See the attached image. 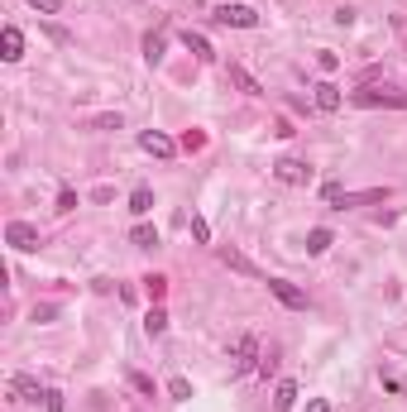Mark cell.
<instances>
[{"instance_id": "7", "label": "cell", "mask_w": 407, "mask_h": 412, "mask_svg": "<svg viewBox=\"0 0 407 412\" xmlns=\"http://www.w3.org/2000/svg\"><path fill=\"white\" fill-rule=\"evenodd\" d=\"M139 149L154 154V159H173V154H178V144L163 135V130H139Z\"/></svg>"}, {"instance_id": "13", "label": "cell", "mask_w": 407, "mask_h": 412, "mask_svg": "<svg viewBox=\"0 0 407 412\" xmlns=\"http://www.w3.org/2000/svg\"><path fill=\"white\" fill-rule=\"evenodd\" d=\"M163 331H168V312H163V303H154V307H149V317H144V335L159 340Z\"/></svg>"}, {"instance_id": "33", "label": "cell", "mask_w": 407, "mask_h": 412, "mask_svg": "<svg viewBox=\"0 0 407 412\" xmlns=\"http://www.w3.org/2000/svg\"><path fill=\"white\" fill-rule=\"evenodd\" d=\"M307 412H331V403H326V398H312V403H307Z\"/></svg>"}, {"instance_id": "14", "label": "cell", "mask_w": 407, "mask_h": 412, "mask_svg": "<svg viewBox=\"0 0 407 412\" xmlns=\"http://www.w3.org/2000/svg\"><path fill=\"white\" fill-rule=\"evenodd\" d=\"M273 408H278V412H293V408H298V384H293V379H283V384L273 388Z\"/></svg>"}, {"instance_id": "24", "label": "cell", "mask_w": 407, "mask_h": 412, "mask_svg": "<svg viewBox=\"0 0 407 412\" xmlns=\"http://www.w3.org/2000/svg\"><path fill=\"white\" fill-rule=\"evenodd\" d=\"M44 408H48V412H67V403H62L58 388H44Z\"/></svg>"}, {"instance_id": "8", "label": "cell", "mask_w": 407, "mask_h": 412, "mask_svg": "<svg viewBox=\"0 0 407 412\" xmlns=\"http://www.w3.org/2000/svg\"><path fill=\"white\" fill-rule=\"evenodd\" d=\"M220 264H225V269H235V274H244V278H259V283L269 278V274H259V269H254V264H249L235 245H220Z\"/></svg>"}, {"instance_id": "25", "label": "cell", "mask_w": 407, "mask_h": 412, "mask_svg": "<svg viewBox=\"0 0 407 412\" xmlns=\"http://www.w3.org/2000/svg\"><path fill=\"white\" fill-rule=\"evenodd\" d=\"M182 149H187V154L206 149V135H201V130H187V135H182Z\"/></svg>"}, {"instance_id": "20", "label": "cell", "mask_w": 407, "mask_h": 412, "mask_svg": "<svg viewBox=\"0 0 407 412\" xmlns=\"http://www.w3.org/2000/svg\"><path fill=\"white\" fill-rule=\"evenodd\" d=\"M168 398H173V403H187V398H192V384L182 379V374H173V379H168Z\"/></svg>"}, {"instance_id": "32", "label": "cell", "mask_w": 407, "mask_h": 412, "mask_svg": "<svg viewBox=\"0 0 407 412\" xmlns=\"http://www.w3.org/2000/svg\"><path fill=\"white\" fill-rule=\"evenodd\" d=\"M321 197H326V201H345V187H340V182H326Z\"/></svg>"}, {"instance_id": "4", "label": "cell", "mask_w": 407, "mask_h": 412, "mask_svg": "<svg viewBox=\"0 0 407 412\" xmlns=\"http://www.w3.org/2000/svg\"><path fill=\"white\" fill-rule=\"evenodd\" d=\"M5 245L20 249V254H34V249H39V230H34L29 220H10V225H5Z\"/></svg>"}, {"instance_id": "21", "label": "cell", "mask_w": 407, "mask_h": 412, "mask_svg": "<svg viewBox=\"0 0 407 412\" xmlns=\"http://www.w3.org/2000/svg\"><path fill=\"white\" fill-rule=\"evenodd\" d=\"M144 293H149V303H163V293H168V278H163V274H149V278H144Z\"/></svg>"}, {"instance_id": "19", "label": "cell", "mask_w": 407, "mask_h": 412, "mask_svg": "<svg viewBox=\"0 0 407 412\" xmlns=\"http://www.w3.org/2000/svg\"><path fill=\"white\" fill-rule=\"evenodd\" d=\"M130 245L154 249V245H159V230H154V225H135V230H130Z\"/></svg>"}, {"instance_id": "30", "label": "cell", "mask_w": 407, "mask_h": 412, "mask_svg": "<svg viewBox=\"0 0 407 412\" xmlns=\"http://www.w3.org/2000/svg\"><path fill=\"white\" fill-rule=\"evenodd\" d=\"M91 125H96V130H120V125H125V120H120V115H96V120H91Z\"/></svg>"}, {"instance_id": "26", "label": "cell", "mask_w": 407, "mask_h": 412, "mask_svg": "<svg viewBox=\"0 0 407 412\" xmlns=\"http://www.w3.org/2000/svg\"><path fill=\"white\" fill-rule=\"evenodd\" d=\"M316 67H321V72H335V67H340V58L331 53V48H321V53H316Z\"/></svg>"}, {"instance_id": "31", "label": "cell", "mask_w": 407, "mask_h": 412, "mask_svg": "<svg viewBox=\"0 0 407 412\" xmlns=\"http://www.w3.org/2000/svg\"><path fill=\"white\" fill-rule=\"evenodd\" d=\"M58 317V307L53 303H44V307H34V321H39V326H44V321H53Z\"/></svg>"}, {"instance_id": "3", "label": "cell", "mask_w": 407, "mask_h": 412, "mask_svg": "<svg viewBox=\"0 0 407 412\" xmlns=\"http://www.w3.org/2000/svg\"><path fill=\"white\" fill-rule=\"evenodd\" d=\"M216 25L225 29H259V15L249 10V5H216V15H211Z\"/></svg>"}, {"instance_id": "6", "label": "cell", "mask_w": 407, "mask_h": 412, "mask_svg": "<svg viewBox=\"0 0 407 412\" xmlns=\"http://www.w3.org/2000/svg\"><path fill=\"white\" fill-rule=\"evenodd\" d=\"M264 283H269V293H273L283 307H293V312H302V307H307V293H302L298 283H288V278H264Z\"/></svg>"}, {"instance_id": "28", "label": "cell", "mask_w": 407, "mask_h": 412, "mask_svg": "<svg viewBox=\"0 0 407 412\" xmlns=\"http://www.w3.org/2000/svg\"><path fill=\"white\" fill-rule=\"evenodd\" d=\"M25 5H34L39 15H58V10H62V0H25Z\"/></svg>"}, {"instance_id": "15", "label": "cell", "mask_w": 407, "mask_h": 412, "mask_svg": "<svg viewBox=\"0 0 407 412\" xmlns=\"http://www.w3.org/2000/svg\"><path fill=\"white\" fill-rule=\"evenodd\" d=\"M163 44H168V39H163L159 29H154V34H144V62H149V67L163 62Z\"/></svg>"}, {"instance_id": "2", "label": "cell", "mask_w": 407, "mask_h": 412, "mask_svg": "<svg viewBox=\"0 0 407 412\" xmlns=\"http://www.w3.org/2000/svg\"><path fill=\"white\" fill-rule=\"evenodd\" d=\"M354 106H393V110H407V91H388V86H364L350 96Z\"/></svg>"}, {"instance_id": "10", "label": "cell", "mask_w": 407, "mask_h": 412, "mask_svg": "<svg viewBox=\"0 0 407 412\" xmlns=\"http://www.w3.org/2000/svg\"><path fill=\"white\" fill-rule=\"evenodd\" d=\"M312 101H316V110H326V115L345 106V96H340V86H335V82H316V86H312Z\"/></svg>"}, {"instance_id": "22", "label": "cell", "mask_w": 407, "mask_h": 412, "mask_svg": "<svg viewBox=\"0 0 407 412\" xmlns=\"http://www.w3.org/2000/svg\"><path fill=\"white\" fill-rule=\"evenodd\" d=\"M130 388L144 393V398H154V379H149V374H139V369H130Z\"/></svg>"}, {"instance_id": "11", "label": "cell", "mask_w": 407, "mask_h": 412, "mask_svg": "<svg viewBox=\"0 0 407 412\" xmlns=\"http://www.w3.org/2000/svg\"><path fill=\"white\" fill-rule=\"evenodd\" d=\"M182 48L196 53L201 62H216V48H211V44H206V34H196V29H182Z\"/></svg>"}, {"instance_id": "17", "label": "cell", "mask_w": 407, "mask_h": 412, "mask_svg": "<svg viewBox=\"0 0 407 412\" xmlns=\"http://www.w3.org/2000/svg\"><path fill=\"white\" fill-rule=\"evenodd\" d=\"M130 211H135V216H149V211H154V192H149V187H135V192H130Z\"/></svg>"}, {"instance_id": "16", "label": "cell", "mask_w": 407, "mask_h": 412, "mask_svg": "<svg viewBox=\"0 0 407 412\" xmlns=\"http://www.w3.org/2000/svg\"><path fill=\"white\" fill-rule=\"evenodd\" d=\"M10 388H15L25 403H39V398H44V393H39V379H29V374H15V384Z\"/></svg>"}, {"instance_id": "1", "label": "cell", "mask_w": 407, "mask_h": 412, "mask_svg": "<svg viewBox=\"0 0 407 412\" xmlns=\"http://www.w3.org/2000/svg\"><path fill=\"white\" fill-rule=\"evenodd\" d=\"M259 340H254V335H240V340H235V355H230V374H235V379H244V374H249V369H259Z\"/></svg>"}, {"instance_id": "27", "label": "cell", "mask_w": 407, "mask_h": 412, "mask_svg": "<svg viewBox=\"0 0 407 412\" xmlns=\"http://www.w3.org/2000/svg\"><path fill=\"white\" fill-rule=\"evenodd\" d=\"M58 211H77V192H72V187L58 192Z\"/></svg>"}, {"instance_id": "29", "label": "cell", "mask_w": 407, "mask_h": 412, "mask_svg": "<svg viewBox=\"0 0 407 412\" xmlns=\"http://www.w3.org/2000/svg\"><path fill=\"white\" fill-rule=\"evenodd\" d=\"M44 34H48L53 44H72V34H67V29H62V25H44Z\"/></svg>"}, {"instance_id": "18", "label": "cell", "mask_w": 407, "mask_h": 412, "mask_svg": "<svg viewBox=\"0 0 407 412\" xmlns=\"http://www.w3.org/2000/svg\"><path fill=\"white\" fill-rule=\"evenodd\" d=\"M331 240H335V235H331L326 225H316V230L307 235V254H326V249H331Z\"/></svg>"}, {"instance_id": "5", "label": "cell", "mask_w": 407, "mask_h": 412, "mask_svg": "<svg viewBox=\"0 0 407 412\" xmlns=\"http://www.w3.org/2000/svg\"><path fill=\"white\" fill-rule=\"evenodd\" d=\"M273 178L288 182V187H307V182H312V168L302 164V159H278V164H273Z\"/></svg>"}, {"instance_id": "23", "label": "cell", "mask_w": 407, "mask_h": 412, "mask_svg": "<svg viewBox=\"0 0 407 412\" xmlns=\"http://www.w3.org/2000/svg\"><path fill=\"white\" fill-rule=\"evenodd\" d=\"M192 240H196V245L211 240V220H206V216H192Z\"/></svg>"}, {"instance_id": "9", "label": "cell", "mask_w": 407, "mask_h": 412, "mask_svg": "<svg viewBox=\"0 0 407 412\" xmlns=\"http://www.w3.org/2000/svg\"><path fill=\"white\" fill-rule=\"evenodd\" d=\"M0 58H5V62H20V58H25V34L15 25L0 29Z\"/></svg>"}, {"instance_id": "12", "label": "cell", "mask_w": 407, "mask_h": 412, "mask_svg": "<svg viewBox=\"0 0 407 412\" xmlns=\"http://www.w3.org/2000/svg\"><path fill=\"white\" fill-rule=\"evenodd\" d=\"M225 77H230V82L240 86L244 96H264V86H259V77H249V67H240V62H230V67H225Z\"/></svg>"}]
</instances>
